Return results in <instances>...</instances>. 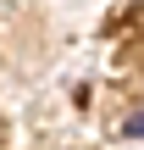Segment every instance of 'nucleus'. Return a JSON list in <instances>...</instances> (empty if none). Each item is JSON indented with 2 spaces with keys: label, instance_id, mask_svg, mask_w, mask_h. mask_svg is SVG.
Segmentation results:
<instances>
[{
  "label": "nucleus",
  "instance_id": "1",
  "mask_svg": "<svg viewBox=\"0 0 144 150\" xmlns=\"http://www.w3.org/2000/svg\"><path fill=\"white\" fill-rule=\"evenodd\" d=\"M128 134H139V139H144V111L133 117V122H128Z\"/></svg>",
  "mask_w": 144,
  "mask_h": 150
}]
</instances>
